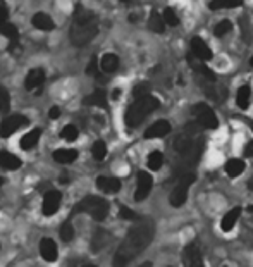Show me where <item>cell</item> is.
Returning <instances> with one entry per match:
<instances>
[{
    "label": "cell",
    "instance_id": "obj_29",
    "mask_svg": "<svg viewBox=\"0 0 253 267\" xmlns=\"http://www.w3.org/2000/svg\"><path fill=\"white\" fill-rule=\"evenodd\" d=\"M147 165H148V169L150 171H159L160 167L164 165V155L160 152H152L150 155H148V159H147Z\"/></svg>",
    "mask_w": 253,
    "mask_h": 267
},
{
    "label": "cell",
    "instance_id": "obj_43",
    "mask_svg": "<svg viewBox=\"0 0 253 267\" xmlns=\"http://www.w3.org/2000/svg\"><path fill=\"white\" fill-rule=\"evenodd\" d=\"M138 267H152V264H150V262H143V264L138 265Z\"/></svg>",
    "mask_w": 253,
    "mask_h": 267
},
{
    "label": "cell",
    "instance_id": "obj_47",
    "mask_svg": "<svg viewBox=\"0 0 253 267\" xmlns=\"http://www.w3.org/2000/svg\"><path fill=\"white\" fill-rule=\"evenodd\" d=\"M120 2H130V0H120Z\"/></svg>",
    "mask_w": 253,
    "mask_h": 267
},
{
    "label": "cell",
    "instance_id": "obj_25",
    "mask_svg": "<svg viewBox=\"0 0 253 267\" xmlns=\"http://www.w3.org/2000/svg\"><path fill=\"white\" fill-rule=\"evenodd\" d=\"M148 28H150L152 31H155V33H164L166 23H164L162 14H159L157 11H152L150 18H148Z\"/></svg>",
    "mask_w": 253,
    "mask_h": 267
},
{
    "label": "cell",
    "instance_id": "obj_35",
    "mask_svg": "<svg viewBox=\"0 0 253 267\" xmlns=\"http://www.w3.org/2000/svg\"><path fill=\"white\" fill-rule=\"evenodd\" d=\"M60 238H62V241H71L74 238V228H72L71 222H64L60 226Z\"/></svg>",
    "mask_w": 253,
    "mask_h": 267
},
{
    "label": "cell",
    "instance_id": "obj_28",
    "mask_svg": "<svg viewBox=\"0 0 253 267\" xmlns=\"http://www.w3.org/2000/svg\"><path fill=\"white\" fill-rule=\"evenodd\" d=\"M251 102V90L250 86H241L238 90V95H236V104H238L239 109H248V105Z\"/></svg>",
    "mask_w": 253,
    "mask_h": 267
},
{
    "label": "cell",
    "instance_id": "obj_5",
    "mask_svg": "<svg viewBox=\"0 0 253 267\" xmlns=\"http://www.w3.org/2000/svg\"><path fill=\"white\" fill-rule=\"evenodd\" d=\"M196 176L193 172H186V174H179L178 183H176L174 190L171 193V205L172 207H181L184 202L188 200V190L195 183Z\"/></svg>",
    "mask_w": 253,
    "mask_h": 267
},
{
    "label": "cell",
    "instance_id": "obj_27",
    "mask_svg": "<svg viewBox=\"0 0 253 267\" xmlns=\"http://www.w3.org/2000/svg\"><path fill=\"white\" fill-rule=\"evenodd\" d=\"M244 169H246V165H244V162L241 159H231L226 164V172H227V176H231V177L241 176L244 172Z\"/></svg>",
    "mask_w": 253,
    "mask_h": 267
},
{
    "label": "cell",
    "instance_id": "obj_3",
    "mask_svg": "<svg viewBox=\"0 0 253 267\" xmlns=\"http://www.w3.org/2000/svg\"><path fill=\"white\" fill-rule=\"evenodd\" d=\"M159 107V100L152 95H145L136 99V102L128 109L126 112V124L130 128H136L138 124H142V121L147 117L150 112H154Z\"/></svg>",
    "mask_w": 253,
    "mask_h": 267
},
{
    "label": "cell",
    "instance_id": "obj_42",
    "mask_svg": "<svg viewBox=\"0 0 253 267\" xmlns=\"http://www.w3.org/2000/svg\"><path fill=\"white\" fill-rule=\"evenodd\" d=\"M244 155H246V157H251V159H253V140L248 141L246 147H244Z\"/></svg>",
    "mask_w": 253,
    "mask_h": 267
},
{
    "label": "cell",
    "instance_id": "obj_14",
    "mask_svg": "<svg viewBox=\"0 0 253 267\" xmlns=\"http://www.w3.org/2000/svg\"><path fill=\"white\" fill-rule=\"evenodd\" d=\"M45 83V71L43 69H31L28 72L26 79H24V86L26 90H35V88H40Z\"/></svg>",
    "mask_w": 253,
    "mask_h": 267
},
{
    "label": "cell",
    "instance_id": "obj_46",
    "mask_svg": "<svg viewBox=\"0 0 253 267\" xmlns=\"http://www.w3.org/2000/svg\"><path fill=\"white\" fill-rule=\"evenodd\" d=\"M4 185V180H2V177H0V186H2Z\"/></svg>",
    "mask_w": 253,
    "mask_h": 267
},
{
    "label": "cell",
    "instance_id": "obj_10",
    "mask_svg": "<svg viewBox=\"0 0 253 267\" xmlns=\"http://www.w3.org/2000/svg\"><path fill=\"white\" fill-rule=\"evenodd\" d=\"M184 267H205L202 252L196 245H188L183 252Z\"/></svg>",
    "mask_w": 253,
    "mask_h": 267
},
{
    "label": "cell",
    "instance_id": "obj_7",
    "mask_svg": "<svg viewBox=\"0 0 253 267\" xmlns=\"http://www.w3.org/2000/svg\"><path fill=\"white\" fill-rule=\"evenodd\" d=\"M26 124H28V119L21 114L6 117V119L2 121V124H0V136H2V138H9L11 135H14L18 129H21L23 126H26Z\"/></svg>",
    "mask_w": 253,
    "mask_h": 267
},
{
    "label": "cell",
    "instance_id": "obj_12",
    "mask_svg": "<svg viewBox=\"0 0 253 267\" xmlns=\"http://www.w3.org/2000/svg\"><path fill=\"white\" fill-rule=\"evenodd\" d=\"M191 52H193V57L198 60H203V62L205 60H210L212 55H214L210 47H208L200 36H195V38L191 40Z\"/></svg>",
    "mask_w": 253,
    "mask_h": 267
},
{
    "label": "cell",
    "instance_id": "obj_32",
    "mask_svg": "<svg viewBox=\"0 0 253 267\" xmlns=\"http://www.w3.org/2000/svg\"><path fill=\"white\" fill-rule=\"evenodd\" d=\"M78 135H79L78 128L72 126V124H67V126H64V129L60 131V136H62L64 140H67V141H74L76 138H78Z\"/></svg>",
    "mask_w": 253,
    "mask_h": 267
},
{
    "label": "cell",
    "instance_id": "obj_23",
    "mask_svg": "<svg viewBox=\"0 0 253 267\" xmlns=\"http://www.w3.org/2000/svg\"><path fill=\"white\" fill-rule=\"evenodd\" d=\"M190 64H191V67L196 71V74H200L202 78L205 79V81H208V83H214L215 81V74L212 72L210 69H208L205 64L202 62H195V59L190 57Z\"/></svg>",
    "mask_w": 253,
    "mask_h": 267
},
{
    "label": "cell",
    "instance_id": "obj_21",
    "mask_svg": "<svg viewBox=\"0 0 253 267\" xmlns=\"http://www.w3.org/2000/svg\"><path fill=\"white\" fill-rule=\"evenodd\" d=\"M241 216V207H234L231 209L226 216L222 217V221H220V228H222V231H231L232 228H234V224L238 222Z\"/></svg>",
    "mask_w": 253,
    "mask_h": 267
},
{
    "label": "cell",
    "instance_id": "obj_30",
    "mask_svg": "<svg viewBox=\"0 0 253 267\" xmlns=\"http://www.w3.org/2000/svg\"><path fill=\"white\" fill-rule=\"evenodd\" d=\"M91 155L95 160H103L107 157V145L103 141H95L93 147H91Z\"/></svg>",
    "mask_w": 253,
    "mask_h": 267
},
{
    "label": "cell",
    "instance_id": "obj_33",
    "mask_svg": "<svg viewBox=\"0 0 253 267\" xmlns=\"http://www.w3.org/2000/svg\"><path fill=\"white\" fill-rule=\"evenodd\" d=\"M162 18H164V23L169 24V26H178V24H179L178 14H176V11H174V9H171V7H167V9L164 11Z\"/></svg>",
    "mask_w": 253,
    "mask_h": 267
},
{
    "label": "cell",
    "instance_id": "obj_31",
    "mask_svg": "<svg viewBox=\"0 0 253 267\" xmlns=\"http://www.w3.org/2000/svg\"><path fill=\"white\" fill-rule=\"evenodd\" d=\"M0 35H4L6 38H9L11 40V43H14L16 40H18V28L14 26V24H11V23H6L2 28H0Z\"/></svg>",
    "mask_w": 253,
    "mask_h": 267
},
{
    "label": "cell",
    "instance_id": "obj_48",
    "mask_svg": "<svg viewBox=\"0 0 253 267\" xmlns=\"http://www.w3.org/2000/svg\"><path fill=\"white\" fill-rule=\"evenodd\" d=\"M83 267H95V265H83Z\"/></svg>",
    "mask_w": 253,
    "mask_h": 267
},
{
    "label": "cell",
    "instance_id": "obj_45",
    "mask_svg": "<svg viewBox=\"0 0 253 267\" xmlns=\"http://www.w3.org/2000/svg\"><path fill=\"white\" fill-rule=\"evenodd\" d=\"M250 64H251V67H253V55H251V59H250Z\"/></svg>",
    "mask_w": 253,
    "mask_h": 267
},
{
    "label": "cell",
    "instance_id": "obj_20",
    "mask_svg": "<svg viewBox=\"0 0 253 267\" xmlns=\"http://www.w3.org/2000/svg\"><path fill=\"white\" fill-rule=\"evenodd\" d=\"M78 159V150H72V148H59L54 152V160L59 164H72Z\"/></svg>",
    "mask_w": 253,
    "mask_h": 267
},
{
    "label": "cell",
    "instance_id": "obj_9",
    "mask_svg": "<svg viewBox=\"0 0 253 267\" xmlns=\"http://www.w3.org/2000/svg\"><path fill=\"white\" fill-rule=\"evenodd\" d=\"M60 202H62V195H60L59 192H55V190L47 192L45 197H43V204H42L43 216H54L60 207Z\"/></svg>",
    "mask_w": 253,
    "mask_h": 267
},
{
    "label": "cell",
    "instance_id": "obj_36",
    "mask_svg": "<svg viewBox=\"0 0 253 267\" xmlns=\"http://www.w3.org/2000/svg\"><path fill=\"white\" fill-rule=\"evenodd\" d=\"M148 92H150V88H148V84H147V83H140V84H136L135 90H133V93H135L136 99H140V97L148 95Z\"/></svg>",
    "mask_w": 253,
    "mask_h": 267
},
{
    "label": "cell",
    "instance_id": "obj_11",
    "mask_svg": "<svg viewBox=\"0 0 253 267\" xmlns=\"http://www.w3.org/2000/svg\"><path fill=\"white\" fill-rule=\"evenodd\" d=\"M169 131H171V124H169V121H155L152 126H148L145 129V138L147 140H155V138H162V136L169 135Z\"/></svg>",
    "mask_w": 253,
    "mask_h": 267
},
{
    "label": "cell",
    "instance_id": "obj_38",
    "mask_svg": "<svg viewBox=\"0 0 253 267\" xmlns=\"http://www.w3.org/2000/svg\"><path fill=\"white\" fill-rule=\"evenodd\" d=\"M7 109H9V93L0 88V111H7Z\"/></svg>",
    "mask_w": 253,
    "mask_h": 267
},
{
    "label": "cell",
    "instance_id": "obj_22",
    "mask_svg": "<svg viewBox=\"0 0 253 267\" xmlns=\"http://www.w3.org/2000/svg\"><path fill=\"white\" fill-rule=\"evenodd\" d=\"M38 140H40V129H31V131H28L26 135L23 136L19 145H21L23 150H31V148L36 147Z\"/></svg>",
    "mask_w": 253,
    "mask_h": 267
},
{
    "label": "cell",
    "instance_id": "obj_44",
    "mask_svg": "<svg viewBox=\"0 0 253 267\" xmlns=\"http://www.w3.org/2000/svg\"><path fill=\"white\" fill-rule=\"evenodd\" d=\"M248 188H250V190H253V177L250 180V183H248Z\"/></svg>",
    "mask_w": 253,
    "mask_h": 267
},
{
    "label": "cell",
    "instance_id": "obj_34",
    "mask_svg": "<svg viewBox=\"0 0 253 267\" xmlns=\"http://www.w3.org/2000/svg\"><path fill=\"white\" fill-rule=\"evenodd\" d=\"M232 30V24H231V21H227V19H224V21H220V23H217L215 24V28H214V33H215V36H224V35H227L229 31Z\"/></svg>",
    "mask_w": 253,
    "mask_h": 267
},
{
    "label": "cell",
    "instance_id": "obj_2",
    "mask_svg": "<svg viewBox=\"0 0 253 267\" xmlns=\"http://www.w3.org/2000/svg\"><path fill=\"white\" fill-rule=\"evenodd\" d=\"M98 33V23L93 12L78 7L72 16V24L69 30V38L72 45L76 47H84L86 43H90Z\"/></svg>",
    "mask_w": 253,
    "mask_h": 267
},
{
    "label": "cell",
    "instance_id": "obj_1",
    "mask_svg": "<svg viewBox=\"0 0 253 267\" xmlns=\"http://www.w3.org/2000/svg\"><path fill=\"white\" fill-rule=\"evenodd\" d=\"M155 234V224L152 219L145 217V219H138L131 226L128 231L126 238L122 243L119 245L117 252L114 255V262L112 267H126L130 262L135 260L142 252L147 250V246L152 243Z\"/></svg>",
    "mask_w": 253,
    "mask_h": 267
},
{
    "label": "cell",
    "instance_id": "obj_17",
    "mask_svg": "<svg viewBox=\"0 0 253 267\" xmlns=\"http://www.w3.org/2000/svg\"><path fill=\"white\" fill-rule=\"evenodd\" d=\"M31 23H33V26L36 30H42V31L54 30V19L48 14H45V12H36L33 16V19H31Z\"/></svg>",
    "mask_w": 253,
    "mask_h": 267
},
{
    "label": "cell",
    "instance_id": "obj_39",
    "mask_svg": "<svg viewBox=\"0 0 253 267\" xmlns=\"http://www.w3.org/2000/svg\"><path fill=\"white\" fill-rule=\"evenodd\" d=\"M119 216L122 217V219H126V221H135L136 219V214L133 212L131 209H128V207H120Z\"/></svg>",
    "mask_w": 253,
    "mask_h": 267
},
{
    "label": "cell",
    "instance_id": "obj_19",
    "mask_svg": "<svg viewBox=\"0 0 253 267\" xmlns=\"http://www.w3.org/2000/svg\"><path fill=\"white\" fill-rule=\"evenodd\" d=\"M108 241H110V234H108V231H105V229H96L93 234V240H91V250H93L95 253L100 252V250H103L108 245Z\"/></svg>",
    "mask_w": 253,
    "mask_h": 267
},
{
    "label": "cell",
    "instance_id": "obj_6",
    "mask_svg": "<svg viewBox=\"0 0 253 267\" xmlns=\"http://www.w3.org/2000/svg\"><path fill=\"white\" fill-rule=\"evenodd\" d=\"M193 112H195L196 121H198V124L202 128H205V129H217V126H219V119H217L215 112L212 111L207 104L195 105V107H193Z\"/></svg>",
    "mask_w": 253,
    "mask_h": 267
},
{
    "label": "cell",
    "instance_id": "obj_41",
    "mask_svg": "<svg viewBox=\"0 0 253 267\" xmlns=\"http://www.w3.org/2000/svg\"><path fill=\"white\" fill-rule=\"evenodd\" d=\"M48 116H50V119H59V117H60V109L59 107H52L50 111H48Z\"/></svg>",
    "mask_w": 253,
    "mask_h": 267
},
{
    "label": "cell",
    "instance_id": "obj_37",
    "mask_svg": "<svg viewBox=\"0 0 253 267\" xmlns=\"http://www.w3.org/2000/svg\"><path fill=\"white\" fill-rule=\"evenodd\" d=\"M98 71H100V62L93 57L90 60V64L86 66V74L95 76V74H98Z\"/></svg>",
    "mask_w": 253,
    "mask_h": 267
},
{
    "label": "cell",
    "instance_id": "obj_15",
    "mask_svg": "<svg viewBox=\"0 0 253 267\" xmlns=\"http://www.w3.org/2000/svg\"><path fill=\"white\" fill-rule=\"evenodd\" d=\"M96 188L102 190L105 193H117L120 190V181L117 177H107V176H98L96 177Z\"/></svg>",
    "mask_w": 253,
    "mask_h": 267
},
{
    "label": "cell",
    "instance_id": "obj_13",
    "mask_svg": "<svg viewBox=\"0 0 253 267\" xmlns=\"http://www.w3.org/2000/svg\"><path fill=\"white\" fill-rule=\"evenodd\" d=\"M40 255H42L45 262H55V258H57V246H55L54 240L43 238L40 241Z\"/></svg>",
    "mask_w": 253,
    "mask_h": 267
},
{
    "label": "cell",
    "instance_id": "obj_49",
    "mask_svg": "<svg viewBox=\"0 0 253 267\" xmlns=\"http://www.w3.org/2000/svg\"><path fill=\"white\" fill-rule=\"evenodd\" d=\"M250 128H251V129H253V123H250Z\"/></svg>",
    "mask_w": 253,
    "mask_h": 267
},
{
    "label": "cell",
    "instance_id": "obj_4",
    "mask_svg": "<svg viewBox=\"0 0 253 267\" xmlns=\"http://www.w3.org/2000/svg\"><path fill=\"white\" fill-rule=\"evenodd\" d=\"M72 214H90L95 221H103L108 216V202L102 197L88 195L76 204Z\"/></svg>",
    "mask_w": 253,
    "mask_h": 267
},
{
    "label": "cell",
    "instance_id": "obj_18",
    "mask_svg": "<svg viewBox=\"0 0 253 267\" xmlns=\"http://www.w3.org/2000/svg\"><path fill=\"white\" fill-rule=\"evenodd\" d=\"M119 64H120V60L115 54H105L100 59V69L103 72H107V74H112V72H115L119 69Z\"/></svg>",
    "mask_w": 253,
    "mask_h": 267
},
{
    "label": "cell",
    "instance_id": "obj_16",
    "mask_svg": "<svg viewBox=\"0 0 253 267\" xmlns=\"http://www.w3.org/2000/svg\"><path fill=\"white\" fill-rule=\"evenodd\" d=\"M0 167L6 171H16L21 167V159L11 152H0Z\"/></svg>",
    "mask_w": 253,
    "mask_h": 267
},
{
    "label": "cell",
    "instance_id": "obj_40",
    "mask_svg": "<svg viewBox=\"0 0 253 267\" xmlns=\"http://www.w3.org/2000/svg\"><path fill=\"white\" fill-rule=\"evenodd\" d=\"M7 18H9V11H7V7L4 4H0V28L7 23Z\"/></svg>",
    "mask_w": 253,
    "mask_h": 267
},
{
    "label": "cell",
    "instance_id": "obj_26",
    "mask_svg": "<svg viewBox=\"0 0 253 267\" xmlns=\"http://www.w3.org/2000/svg\"><path fill=\"white\" fill-rule=\"evenodd\" d=\"M84 104L95 105V107H107V93L103 90H96L84 99Z\"/></svg>",
    "mask_w": 253,
    "mask_h": 267
},
{
    "label": "cell",
    "instance_id": "obj_8",
    "mask_svg": "<svg viewBox=\"0 0 253 267\" xmlns=\"http://www.w3.org/2000/svg\"><path fill=\"white\" fill-rule=\"evenodd\" d=\"M152 186H154V180L148 172H138V181H136V192H135V200L136 202H142L145 198L148 197L150 193Z\"/></svg>",
    "mask_w": 253,
    "mask_h": 267
},
{
    "label": "cell",
    "instance_id": "obj_24",
    "mask_svg": "<svg viewBox=\"0 0 253 267\" xmlns=\"http://www.w3.org/2000/svg\"><path fill=\"white\" fill-rule=\"evenodd\" d=\"M244 4V0H210L208 7L212 11L219 9H234V7H241Z\"/></svg>",
    "mask_w": 253,
    "mask_h": 267
}]
</instances>
